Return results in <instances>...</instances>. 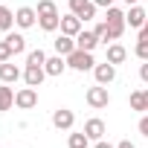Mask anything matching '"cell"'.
I'll list each match as a JSON object with an SVG mask.
<instances>
[{
  "label": "cell",
  "instance_id": "1",
  "mask_svg": "<svg viewBox=\"0 0 148 148\" xmlns=\"http://www.w3.org/2000/svg\"><path fill=\"white\" fill-rule=\"evenodd\" d=\"M67 67H73V70H79V73H87V70H93L96 67V61H93V52H87V49H73L70 55H67Z\"/></svg>",
  "mask_w": 148,
  "mask_h": 148
},
{
  "label": "cell",
  "instance_id": "2",
  "mask_svg": "<svg viewBox=\"0 0 148 148\" xmlns=\"http://www.w3.org/2000/svg\"><path fill=\"white\" fill-rule=\"evenodd\" d=\"M84 99H87V105H90L93 110H102V108H108V105H110V93H108V87H105V84L87 87Z\"/></svg>",
  "mask_w": 148,
  "mask_h": 148
},
{
  "label": "cell",
  "instance_id": "3",
  "mask_svg": "<svg viewBox=\"0 0 148 148\" xmlns=\"http://www.w3.org/2000/svg\"><path fill=\"white\" fill-rule=\"evenodd\" d=\"M96 3L93 0H70V12L76 15V18H82V21H93L96 18Z\"/></svg>",
  "mask_w": 148,
  "mask_h": 148
},
{
  "label": "cell",
  "instance_id": "4",
  "mask_svg": "<svg viewBox=\"0 0 148 148\" xmlns=\"http://www.w3.org/2000/svg\"><path fill=\"white\" fill-rule=\"evenodd\" d=\"M15 105H18L21 110H32V108L38 105V90H35V87H21V90L15 93Z\"/></svg>",
  "mask_w": 148,
  "mask_h": 148
},
{
  "label": "cell",
  "instance_id": "5",
  "mask_svg": "<svg viewBox=\"0 0 148 148\" xmlns=\"http://www.w3.org/2000/svg\"><path fill=\"white\" fill-rule=\"evenodd\" d=\"M52 125H55L58 131H70L73 125H76V113H73L70 108H58V110L52 113Z\"/></svg>",
  "mask_w": 148,
  "mask_h": 148
},
{
  "label": "cell",
  "instance_id": "6",
  "mask_svg": "<svg viewBox=\"0 0 148 148\" xmlns=\"http://www.w3.org/2000/svg\"><path fill=\"white\" fill-rule=\"evenodd\" d=\"M93 76H96V84H110L116 79V64L105 61V64H96L93 67Z\"/></svg>",
  "mask_w": 148,
  "mask_h": 148
},
{
  "label": "cell",
  "instance_id": "7",
  "mask_svg": "<svg viewBox=\"0 0 148 148\" xmlns=\"http://www.w3.org/2000/svg\"><path fill=\"white\" fill-rule=\"evenodd\" d=\"M15 23H18L21 29H29V26L38 23V12H35L32 6H21V9L15 12Z\"/></svg>",
  "mask_w": 148,
  "mask_h": 148
},
{
  "label": "cell",
  "instance_id": "8",
  "mask_svg": "<svg viewBox=\"0 0 148 148\" xmlns=\"http://www.w3.org/2000/svg\"><path fill=\"white\" fill-rule=\"evenodd\" d=\"M21 76H23V73H21L18 64H12V61H0V82H3V84H15Z\"/></svg>",
  "mask_w": 148,
  "mask_h": 148
},
{
  "label": "cell",
  "instance_id": "9",
  "mask_svg": "<svg viewBox=\"0 0 148 148\" xmlns=\"http://www.w3.org/2000/svg\"><path fill=\"white\" fill-rule=\"evenodd\" d=\"M145 21H148V15H145V9H142V6H131V9L125 12V23H128L131 29H142V26H145Z\"/></svg>",
  "mask_w": 148,
  "mask_h": 148
},
{
  "label": "cell",
  "instance_id": "10",
  "mask_svg": "<svg viewBox=\"0 0 148 148\" xmlns=\"http://www.w3.org/2000/svg\"><path fill=\"white\" fill-rule=\"evenodd\" d=\"M44 76H47V70H44V67H35V64H26V70H23V82H26V87H41Z\"/></svg>",
  "mask_w": 148,
  "mask_h": 148
},
{
  "label": "cell",
  "instance_id": "11",
  "mask_svg": "<svg viewBox=\"0 0 148 148\" xmlns=\"http://www.w3.org/2000/svg\"><path fill=\"white\" fill-rule=\"evenodd\" d=\"M105 131H108V128H105V122H102V119H96V116L84 122V134L90 136V142H99V139H105Z\"/></svg>",
  "mask_w": 148,
  "mask_h": 148
},
{
  "label": "cell",
  "instance_id": "12",
  "mask_svg": "<svg viewBox=\"0 0 148 148\" xmlns=\"http://www.w3.org/2000/svg\"><path fill=\"white\" fill-rule=\"evenodd\" d=\"M105 21H108V23L119 32V38H122V32H125V26H128V23H125V12H122V9H116V6H110V9H108V15H105Z\"/></svg>",
  "mask_w": 148,
  "mask_h": 148
},
{
  "label": "cell",
  "instance_id": "13",
  "mask_svg": "<svg viewBox=\"0 0 148 148\" xmlns=\"http://www.w3.org/2000/svg\"><path fill=\"white\" fill-rule=\"evenodd\" d=\"M82 23H84L82 18H76V15L70 12V15H64V18H61V32H64V35H73V38H76V35L82 32Z\"/></svg>",
  "mask_w": 148,
  "mask_h": 148
},
{
  "label": "cell",
  "instance_id": "14",
  "mask_svg": "<svg viewBox=\"0 0 148 148\" xmlns=\"http://www.w3.org/2000/svg\"><path fill=\"white\" fill-rule=\"evenodd\" d=\"M52 47H55V52H58V55H64V58H67L73 49H76V38H73V35H64V32H61V35L52 41Z\"/></svg>",
  "mask_w": 148,
  "mask_h": 148
},
{
  "label": "cell",
  "instance_id": "15",
  "mask_svg": "<svg viewBox=\"0 0 148 148\" xmlns=\"http://www.w3.org/2000/svg\"><path fill=\"white\" fill-rule=\"evenodd\" d=\"M76 47H79V49L93 52V49L99 47V35H96V32H84V29H82V32L76 35Z\"/></svg>",
  "mask_w": 148,
  "mask_h": 148
},
{
  "label": "cell",
  "instance_id": "16",
  "mask_svg": "<svg viewBox=\"0 0 148 148\" xmlns=\"http://www.w3.org/2000/svg\"><path fill=\"white\" fill-rule=\"evenodd\" d=\"M44 70H47V76H61V73L67 70V58L55 52L52 58H47V64H44Z\"/></svg>",
  "mask_w": 148,
  "mask_h": 148
},
{
  "label": "cell",
  "instance_id": "17",
  "mask_svg": "<svg viewBox=\"0 0 148 148\" xmlns=\"http://www.w3.org/2000/svg\"><path fill=\"white\" fill-rule=\"evenodd\" d=\"M93 32H96V35H99V41H105V44H108V41H119V32H116L108 21L96 23V29H93Z\"/></svg>",
  "mask_w": 148,
  "mask_h": 148
},
{
  "label": "cell",
  "instance_id": "18",
  "mask_svg": "<svg viewBox=\"0 0 148 148\" xmlns=\"http://www.w3.org/2000/svg\"><path fill=\"white\" fill-rule=\"evenodd\" d=\"M38 23H41L44 32H55V29H61V18H58V12H55V15H41Z\"/></svg>",
  "mask_w": 148,
  "mask_h": 148
},
{
  "label": "cell",
  "instance_id": "19",
  "mask_svg": "<svg viewBox=\"0 0 148 148\" xmlns=\"http://www.w3.org/2000/svg\"><path fill=\"white\" fill-rule=\"evenodd\" d=\"M125 58H128V49H125L122 44H110V47H108V61H110V64H122Z\"/></svg>",
  "mask_w": 148,
  "mask_h": 148
},
{
  "label": "cell",
  "instance_id": "20",
  "mask_svg": "<svg viewBox=\"0 0 148 148\" xmlns=\"http://www.w3.org/2000/svg\"><path fill=\"white\" fill-rule=\"evenodd\" d=\"M12 26H15V12L0 3V32H9Z\"/></svg>",
  "mask_w": 148,
  "mask_h": 148
},
{
  "label": "cell",
  "instance_id": "21",
  "mask_svg": "<svg viewBox=\"0 0 148 148\" xmlns=\"http://www.w3.org/2000/svg\"><path fill=\"white\" fill-rule=\"evenodd\" d=\"M9 108H15V90L9 84H3L0 87V110H9Z\"/></svg>",
  "mask_w": 148,
  "mask_h": 148
},
{
  "label": "cell",
  "instance_id": "22",
  "mask_svg": "<svg viewBox=\"0 0 148 148\" xmlns=\"http://www.w3.org/2000/svg\"><path fill=\"white\" fill-rule=\"evenodd\" d=\"M6 41H9V47H12V52H15V55H21V52L26 49V38H23V35H18V32H9V35H6Z\"/></svg>",
  "mask_w": 148,
  "mask_h": 148
},
{
  "label": "cell",
  "instance_id": "23",
  "mask_svg": "<svg viewBox=\"0 0 148 148\" xmlns=\"http://www.w3.org/2000/svg\"><path fill=\"white\" fill-rule=\"evenodd\" d=\"M67 145H70V148H90V136H87L84 131H82V134H70Z\"/></svg>",
  "mask_w": 148,
  "mask_h": 148
},
{
  "label": "cell",
  "instance_id": "24",
  "mask_svg": "<svg viewBox=\"0 0 148 148\" xmlns=\"http://www.w3.org/2000/svg\"><path fill=\"white\" fill-rule=\"evenodd\" d=\"M26 64H35V67H44L47 64V52L38 47V49H32L29 55H26Z\"/></svg>",
  "mask_w": 148,
  "mask_h": 148
},
{
  "label": "cell",
  "instance_id": "25",
  "mask_svg": "<svg viewBox=\"0 0 148 148\" xmlns=\"http://www.w3.org/2000/svg\"><path fill=\"white\" fill-rule=\"evenodd\" d=\"M128 102H131V110H145V90H134Z\"/></svg>",
  "mask_w": 148,
  "mask_h": 148
},
{
  "label": "cell",
  "instance_id": "26",
  "mask_svg": "<svg viewBox=\"0 0 148 148\" xmlns=\"http://www.w3.org/2000/svg\"><path fill=\"white\" fill-rule=\"evenodd\" d=\"M35 12H38V18H41V15H55L58 6L52 3V0H38V9H35Z\"/></svg>",
  "mask_w": 148,
  "mask_h": 148
},
{
  "label": "cell",
  "instance_id": "27",
  "mask_svg": "<svg viewBox=\"0 0 148 148\" xmlns=\"http://www.w3.org/2000/svg\"><path fill=\"white\" fill-rule=\"evenodd\" d=\"M134 55H136L139 61H148V41H145V38H139V41H136V47H134Z\"/></svg>",
  "mask_w": 148,
  "mask_h": 148
},
{
  "label": "cell",
  "instance_id": "28",
  "mask_svg": "<svg viewBox=\"0 0 148 148\" xmlns=\"http://www.w3.org/2000/svg\"><path fill=\"white\" fill-rule=\"evenodd\" d=\"M12 55H15V52H12V47H9V41L3 38V41H0V61H12Z\"/></svg>",
  "mask_w": 148,
  "mask_h": 148
},
{
  "label": "cell",
  "instance_id": "29",
  "mask_svg": "<svg viewBox=\"0 0 148 148\" xmlns=\"http://www.w3.org/2000/svg\"><path fill=\"white\" fill-rule=\"evenodd\" d=\"M139 79L148 84V61H142V67H139Z\"/></svg>",
  "mask_w": 148,
  "mask_h": 148
},
{
  "label": "cell",
  "instance_id": "30",
  "mask_svg": "<svg viewBox=\"0 0 148 148\" xmlns=\"http://www.w3.org/2000/svg\"><path fill=\"white\" fill-rule=\"evenodd\" d=\"M139 134H142V136H148V116H142V119H139Z\"/></svg>",
  "mask_w": 148,
  "mask_h": 148
},
{
  "label": "cell",
  "instance_id": "31",
  "mask_svg": "<svg viewBox=\"0 0 148 148\" xmlns=\"http://www.w3.org/2000/svg\"><path fill=\"white\" fill-rule=\"evenodd\" d=\"M93 3L102 6V9H110V6H113V0H93Z\"/></svg>",
  "mask_w": 148,
  "mask_h": 148
},
{
  "label": "cell",
  "instance_id": "32",
  "mask_svg": "<svg viewBox=\"0 0 148 148\" xmlns=\"http://www.w3.org/2000/svg\"><path fill=\"white\" fill-rule=\"evenodd\" d=\"M116 148H136V145H134V142H131V139H122V142H119V145H116Z\"/></svg>",
  "mask_w": 148,
  "mask_h": 148
},
{
  "label": "cell",
  "instance_id": "33",
  "mask_svg": "<svg viewBox=\"0 0 148 148\" xmlns=\"http://www.w3.org/2000/svg\"><path fill=\"white\" fill-rule=\"evenodd\" d=\"M93 148H116V145H110V142H105V139H99V142H96Z\"/></svg>",
  "mask_w": 148,
  "mask_h": 148
},
{
  "label": "cell",
  "instance_id": "34",
  "mask_svg": "<svg viewBox=\"0 0 148 148\" xmlns=\"http://www.w3.org/2000/svg\"><path fill=\"white\" fill-rule=\"evenodd\" d=\"M139 38H145V41H148V21H145V26L139 29Z\"/></svg>",
  "mask_w": 148,
  "mask_h": 148
},
{
  "label": "cell",
  "instance_id": "35",
  "mask_svg": "<svg viewBox=\"0 0 148 148\" xmlns=\"http://www.w3.org/2000/svg\"><path fill=\"white\" fill-rule=\"evenodd\" d=\"M122 3H128V6H136V0H122Z\"/></svg>",
  "mask_w": 148,
  "mask_h": 148
},
{
  "label": "cell",
  "instance_id": "36",
  "mask_svg": "<svg viewBox=\"0 0 148 148\" xmlns=\"http://www.w3.org/2000/svg\"><path fill=\"white\" fill-rule=\"evenodd\" d=\"M145 110H148V90H145Z\"/></svg>",
  "mask_w": 148,
  "mask_h": 148
},
{
  "label": "cell",
  "instance_id": "37",
  "mask_svg": "<svg viewBox=\"0 0 148 148\" xmlns=\"http://www.w3.org/2000/svg\"><path fill=\"white\" fill-rule=\"evenodd\" d=\"M0 3H3V0H0Z\"/></svg>",
  "mask_w": 148,
  "mask_h": 148
}]
</instances>
